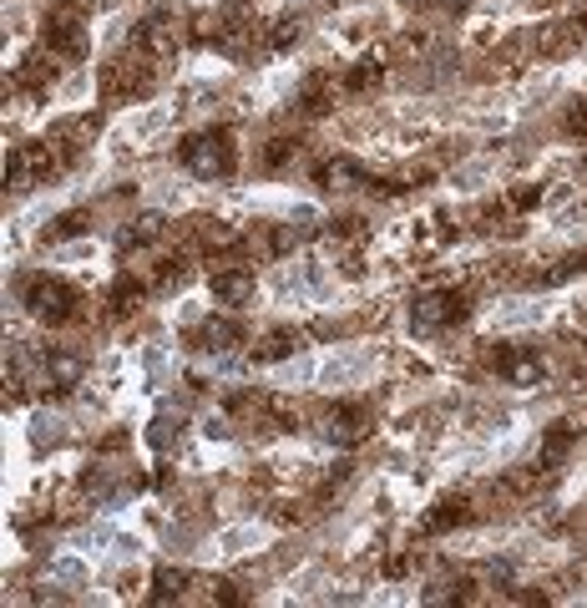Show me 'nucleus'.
<instances>
[{
    "mask_svg": "<svg viewBox=\"0 0 587 608\" xmlns=\"http://www.w3.org/2000/svg\"><path fill=\"white\" fill-rule=\"evenodd\" d=\"M178 163L188 178H203V183H218L238 168V147L228 132H198V137H183L178 147Z\"/></svg>",
    "mask_w": 587,
    "mask_h": 608,
    "instance_id": "obj_1",
    "label": "nucleus"
},
{
    "mask_svg": "<svg viewBox=\"0 0 587 608\" xmlns=\"http://www.w3.org/2000/svg\"><path fill=\"white\" fill-rule=\"evenodd\" d=\"M152 87H157V61L142 56V51L117 56V61H107V66L97 71V92H102L107 102H132V97H147Z\"/></svg>",
    "mask_w": 587,
    "mask_h": 608,
    "instance_id": "obj_2",
    "label": "nucleus"
},
{
    "mask_svg": "<svg viewBox=\"0 0 587 608\" xmlns=\"http://www.w3.org/2000/svg\"><path fill=\"white\" fill-rule=\"evenodd\" d=\"M41 41H46V51H56L61 61H81V56L92 51V36H87V11H81V0H61V6H51Z\"/></svg>",
    "mask_w": 587,
    "mask_h": 608,
    "instance_id": "obj_3",
    "label": "nucleus"
},
{
    "mask_svg": "<svg viewBox=\"0 0 587 608\" xmlns=\"http://www.w3.org/2000/svg\"><path fill=\"white\" fill-rule=\"evenodd\" d=\"M56 163H61L56 142H21V147H11V158H6V183L11 188H36V183L51 178Z\"/></svg>",
    "mask_w": 587,
    "mask_h": 608,
    "instance_id": "obj_4",
    "label": "nucleus"
},
{
    "mask_svg": "<svg viewBox=\"0 0 587 608\" xmlns=\"http://www.w3.org/2000/svg\"><path fill=\"white\" fill-rule=\"evenodd\" d=\"M26 310L41 320V325H66L76 315V294L56 279H31L26 284Z\"/></svg>",
    "mask_w": 587,
    "mask_h": 608,
    "instance_id": "obj_5",
    "label": "nucleus"
},
{
    "mask_svg": "<svg viewBox=\"0 0 587 608\" xmlns=\"http://www.w3.org/2000/svg\"><path fill=\"white\" fill-rule=\"evenodd\" d=\"M451 320H466V299L461 294H421L410 304V330L415 335H436Z\"/></svg>",
    "mask_w": 587,
    "mask_h": 608,
    "instance_id": "obj_6",
    "label": "nucleus"
},
{
    "mask_svg": "<svg viewBox=\"0 0 587 608\" xmlns=\"http://www.w3.org/2000/svg\"><path fill=\"white\" fill-rule=\"evenodd\" d=\"M491 365H496V375L507 380V386H517V391H532V386H542V380H547L542 355H532V350H522V345H501V350L491 355Z\"/></svg>",
    "mask_w": 587,
    "mask_h": 608,
    "instance_id": "obj_7",
    "label": "nucleus"
},
{
    "mask_svg": "<svg viewBox=\"0 0 587 608\" xmlns=\"http://www.w3.org/2000/svg\"><path fill=\"white\" fill-rule=\"evenodd\" d=\"M132 41H137V51L152 56V61H173L178 46H183V26H178V16H147V21L132 31Z\"/></svg>",
    "mask_w": 587,
    "mask_h": 608,
    "instance_id": "obj_8",
    "label": "nucleus"
},
{
    "mask_svg": "<svg viewBox=\"0 0 587 608\" xmlns=\"http://www.w3.org/2000/svg\"><path fill=\"white\" fill-rule=\"evenodd\" d=\"M375 370V355L370 350H345V355H334L319 365V386L324 391H350V386H365Z\"/></svg>",
    "mask_w": 587,
    "mask_h": 608,
    "instance_id": "obj_9",
    "label": "nucleus"
},
{
    "mask_svg": "<svg viewBox=\"0 0 587 608\" xmlns=\"http://www.w3.org/2000/svg\"><path fill=\"white\" fill-rule=\"evenodd\" d=\"M259 294V274L248 264H213V299L218 304H233V310H243V304H254Z\"/></svg>",
    "mask_w": 587,
    "mask_h": 608,
    "instance_id": "obj_10",
    "label": "nucleus"
},
{
    "mask_svg": "<svg viewBox=\"0 0 587 608\" xmlns=\"http://www.w3.org/2000/svg\"><path fill=\"white\" fill-rule=\"evenodd\" d=\"M547 320V299H501L496 310L486 315L491 330H532Z\"/></svg>",
    "mask_w": 587,
    "mask_h": 608,
    "instance_id": "obj_11",
    "label": "nucleus"
},
{
    "mask_svg": "<svg viewBox=\"0 0 587 608\" xmlns=\"http://www.w3.org/2000/svg\"><path fill=\"white\" fill-rule=\"evenodd\" d=\"M471 497H441L426 517H421V532L426 538H446V532H461L466 522H471Z\"/></svg>",
    "mask_w": 587,
    "mask_h": 608,
    "instance_id": "obj_12",
    "label": "nucleus"
},
{
    "mask_svg": "<svg viewBox=\"0 0 587 608\" xmlns=\"http://www.w3.org/2000/svg\"><path fill=\"white\" fill-rule=\"evenodd\" d=\"M572 446H577V426H572V421L547 426V431H542V446H537V467L557 472V467L567 462V456H572Z\"/></svg>",
    "mask_w": 587,
    "mask_h": 608,
    "instance_id": "obj_13",
    "label": "nucleus"
},
{
    "mask_svg": "<svg viewBox=\"0 0 587 608\" xmlns=\"http://www.w3.org/2000/svg\"><path fill=\"white\" fill-rule=\"evenodd\" d=\"M92 137H97V127L87 122V117H66V122H56V152H61V163H76L81 152L92 147Z\"/></svg>",
    "mask_w": 587,
    "mask_h": 608,
    "instance_id": "obj_14",
    "label": "nucleus"
},
{
    "mask_svg": "<svg viewBox=\"0 0 587 608\" xmlns=\"http://www.w3.org/2000/svg\"><path fill=\"white\" fill-rule=\"evenodd\" d=\"M269 543V527H259V522H243V527H228V532H218V558H243V553H254V548H264Z\"/></svg>",
    "mask_w": 587,
    "mask_h": 608,
    "instance_id": "obj_15",
    "label": "nucleus"
},
{
    "mask_svg": "<svg viewBox=\"0 0 587 608\" xmlns=\"http://www.w3.org/2000/svg\"><path fill=\"white\" fill-rule=\"evenodd\" d=\"M324 436H329V441H340V446H355V441L370 436V416H365L360 406H340V411L324 421Z\"/></svg>",
    "mask_w": 587,
    "mask_h": 608,
    "instance_id": "obj_16",
    "label": "nucleus"
},
{
    "mask_svg": "<svg viewBox=\"0 0 587 608\" xmlns=\"http://www.w3.org/2000/svg\"><path fill=\"white\" fill-rule=\"evenodd\" d=\"M167 122H173V112H167V107H147V112H132V117L117 127V137H122V142H132V137H137V147H142V142L162 137V132H167Z\"/></svg>",
    "mask_w": 587,
    "mask_h": 608,
    "instance_id": "obj_17",
    "label": "nucleus"
},
{
    "mask_svg": "<svg viewBox=\"0 0 587 608\" xmlns=\"http://www.w3.org/2000/svg\"><path fill=\"white\" fill-rule=\"evenodd\" d=\"M299 36H304V21H299L294 11H284V16L264 21V51H274V56H284Z\"/></svg>",
    "mask_w": 587,
    "mask_h": 608,
    "instance_id": "obj_18",
    "label": "nucleus"
},
{
    "mask_svg": "<svg viewBox=\"0 0 587 608\" xmlns=\"http://www.w3.org/2000/svg\"><path fill=\"white\" fill-rule=\"evenodd\" d=\"M56 51H36V56H26V61H16V76H21V87H46V82H56Z\"/></svg>",
    "mask_w": 587,
    "mask_h": 608,
    "instance_id": "obj_19",
    "label": "nucleus"
},
{
    "mask_svg": "<svg viewBox=\"0 0 587 608\" xmlns=\"http://www.w3.org/2000/svg\"><path fill=\"white\" fill-rule=\"evenodd\" d=\"M294 158H299V142H294V137H269V142L259 147V168H264V173H284Z\"/></svg>",
    "mask_w": 587,
    "mask_h": 608,
    "instance_id": "obj_20",
    "label": "nucleus"
},
{
    "mask_svg": "<svg viewBox=\"0 0 587 608\" xmlns=\"http://www.w3.org/2000/svg\"><path fill=\"white\" fill-rule=\"evenodd\" d=\"M319 183H324L329 193H355V188H360V163H350V158L324 163V168H319Z\"/></svg>",
    "mask_w": 587,
    "mask_h": 608,
    "instance_id": "obj_21",
    "label": "nucleus"
},
{
    "mask_svg": "<svg viewBox=\"0 0 587 608\" xmlns=\"http://www.w3.org/2000/svg\"><path fill=\"white\" fill-rule=\"evenodd\" d=\"M486 178H496V163H491V158H476V163H461V168L451 173V188H456V193H481Z\"/></svg>",
    "mask_w": 587,
    "mask_h": 608,
    "instance_id": "obj_22",
    "label": "nucleus"
},
{
    "mask_svg": "<svg viewBox=\"0 0 587 608\" xmlns=\"http://www.w3.org/2000/svg\"><path fill=\"white\" fill-rule=\"evenodd\" d=\"M132 279H137V274H127V279L112 284V299H107V304H112V310H107L112 320H132V315L142 310V289H132Z\"/></svg>",
    "mask_w": 587,
    "mask_h": 608,
    "instance_id": "obj_23",
    "label": "nucleus"
},
{
    "mask_svg": "<svg viewBox=\"0 0 587 608\" xmlns=\"http://www.w3.org/2000/svg\"><path fill=\"white\" fill-rule=\"evenodd\" d=\"M238 340H243L238 320H208V330H203V350H213V355L238 350Z\"/></svg>",
    "mask_w": 587,
    "mask_h": 608,
    "instance_id": "obj_24",
    "label": "nucleus"
},
{
    "mask_svg": "<svg viewBox=\"0 0 587 608\" xmlns=\"http://www.w3.org/2000/svg\"><path fill=\"white\" fill-rule=\"evenodd\" d=\"M46 375L56 380V386H61V391H71V386H76V380H81V375H87V365H81V355H71V350H61V355H51V360H46Z\"/></svg>",
    "mask_w": 587,
    "mask_h": 608,
    "instance_id": "obj_25",
    "label": "nucleus"
},
{
    "mask_svg": "<svg viewBox=\"0 0 587 608\" xmlns=\"http://www.w3.org/2000/svg\"><path fill=\"white\" fill-rule=\"evenodd\" d=\"M334 244H340V249H360V244H370V218H360V213L334 218Z\"/></svg>",
    "mask_w": 587,
    "mask_h": 608,
    "instance_id": "obj_26",
    "label": "nucleus"
},
{
    "mask_svg": "<svg viewBox=\"0 0 587 608\" xmlns=\"http://www.w3.org/2000/svg\"><path fill=\"white\" fill-rule=\"evenodd\" d=\"M299 350V330H269L264 340H259V360H284V355H294Z\"/></svg>",
    "mask_w": 587,
    "mask_h": 608,
    "instance_id": "obj_27",
    "label": "nucleus"
},
{
    "mask_svg": "<svg viewBox=\"0 0 587 608\" xmlns=\"http://www.w3.org/2000/svg\"><path fill=\"white\" fill-rule=\"evenodd\" d=\"M274 380H279V386H304V380H319V365L309 355H299V360L274 365Z\"/></svg>",
    "mask_w": 587,
    "mask_h": 608,
    "instance_id": "obj_28",
    "label": "nucleus"
},
{
    "mask_svg": "<svg viewBox=\"0 0 587 608\" xmlns=\"http://www.w3.org/2000/svg\"><path fill=\"white\" fill-rule=\"evenodd\" d=\"M380 56L375 61H365V66H355V71H345V92H370V87H380Z\"/></svg>",
    "mask_w": 587,
    "mask_h": 608,
    "instance_id": "obj_29",
    "label": "nucleus"
},
{
    "mask_svg": "<svg viewBox=\"0 0 587 608\" xmlns=\"http://www.w3.org/2000/svg\"><path fill=\"white\" fill-rule=\"evenodd\" d=\"M61 436H66V421H61V416L41 411V416L31 421V441H36V446H51V441H61Z\"/></svg>",
    "mask_w": 587,
    "mask_h": 608,
    "instance_id": "obj_30",
    "label": "nucleus"
},
{
    "mask_svg": "<svg viewBox=\"0 0 587 608\" xmlns=\"http://www.w3.org/2000/svg\"><path fill=\"white\" fill-rule=\"evenodd\" d=\"M51 573H56L61 583H76V588H81V583H92V568L81 563V558H56V563H51Z\"/></svg>",
    "mask_w": 587,
    "mask_h": 608,
    "instance_id": "obj_31",
    "label": "nucleus"
},
{
    "mask_svg": "<svg viewBox=\"0 0 587 608\" xmlns=\"http://www.w3.org/2000/svg\"><path fill=\"white\" fill-rule=\"evenodd\" d=\"M562 127H567V137L587 142V102H572V107H567V117H562Z\"/></svg>",
    "mask_w": 587,
    "mask_h": 608,
    "instance_id": "obj_32",
    "label": "nucleus"
},
{
    "mask_svg": "<svg viewBox=\"0 0 587 608\" xmlns=\"http://www.w3.org/2000/svg\"><path fill=\"white\" fill-rule=\"evenodd\" d=\"M532 203H547V183H522V188H512V208H532Z\"/></svg>",
    "mask_w": 587,
    "mask_h": 608,
    "instance_id": "obj_33",
    "label": "nucleus"
},
{
    "mask_svg": "<svg viewBox=\"0 0 587 608\" xmlns=\"http://www.w3.org/2000/svg\"><path fill=\"white\" fill-rule=\"evenodd\" d=\"M496 31H501V26H496L491 16H476V26L466 31V41H471V46H486V41H496Z\"/></svg>",
    "mask_w": 587,
    "mask_h": 608,
    "instance_id": "obj_34",
    "label": "nucleus"
},
{
    "mask_svg": "<svg viewBox=\"0 0 587 608\" xmlns=\"http://www.w3.org/2000/svg\"><path fill=\"white\" fill-rule=\"evenodd\" d=\"M87 92H92V76H87V71H76L71 82L61 87V102H81V97H87Z\"/></svg>",
    "mask_w": 587,
    "mask_h": 608,
    "instance_id": "obj_35",
    "label": "nucleus"
},
{
    "mask_svg": "<svg viewBox=\"0 0 587 608\" xmlns=\"http://www.w3.org/2000/svg\"><path fill=\"white\" fill-rule=\"evenodd\" d=\"M157 588H162V598H183L188 578H183V573H173V568H167V573H157Z\"/></svg>",
    "mask_w": 587,
    "mask_h": 608,
    "instance_id": "obj_36",
    "label": "nucleus"
},
{
    "mask_svg": "<svg viewBox=\"0 0 587 608\" xmlns=\"http://www.w3.org/2000/svg\"><path fill=\"white\" fill-rule=\"evenodd\" d=\"M314 583H319V568H304V573H294V578H289V593H294V598H309V593H314Z\"/></svg>",
    "mask_w": 587,
    "mask_h": 608,
    "instance_id": "obj_37",
    "label": "nucleus"
},
{
    "mask_svg": "<svg viewBox=\"0 0 587 608\" xmlns=\"http://www.w3.org/2000/svg\"><path fill=\"white\" fill-rule=\"evenodd\" d=\"M92 254H97V244H92V239H81V244H66L56 259H61V264H81V259H92Z\"/></svg>",
    "mask_w": 587,
    "mask_h": 608,
    "instance_id": "obj_38",
    "label": "nucleus"
},
{
    "mask_svg": "<svg viewBox=\"0 0 587 608\" xmlns=\"http://www.w3.org/2000/svg\"><path fill=\"white\" fill-rule=\"evenodd\" d=\"M567 320H572L577 330H587V294H572V304H567Z\"/></svg>",
    "mask_w": 587,
    "mask_h": 608,
    "instance_id": "obj_39",
    "label": "nucleus"
},
{
    "mask_svg": "<svg viewBox=\"0 0 587 608\" xmlns=\"http://www.w3.org/2000/svg\"><path fill=\"white\" fill-rule=\"evenodd\" d=\"M410 568H415V558H410V553H395V558L385 563V578H405Z\"/></svg>",
    "mask_w": 587,
    "mask_h": 608,
    "instance_id": "obj_40",
    "label": "nucleus"
},
{
    "mask_svg": "<svg viewBox=\"0 0 587 608\" xmlns=\"http://www.w3.org/2000/svg\"><path fill=\"white\" fill-rule=\"evenodd\" d=\"M198 315H203V299H183V304H178V320H183V325L198 320Z\"/></svg>",
    "mask_w": 587,
    "mask_h": 608,
    "instance_id": "obj_41",
    "label": "nucleus"
},
{
    "mask_svg": "<svg viewBox=\"0 0 587 608\" xmlns=\"http://www.w3.org/2000/svg\"><path fill=\"white\" fill-rule=\"evenodd\" d=\"M117 588H122V593H137V588H142V568H137V573L127 568V573L117 578Z\"/></svg>",
    "mask_w": 587,
    "mask_h": 608,
    "instance_id": "obj_42",
    "label": "nucleus"
}]
</instances>
